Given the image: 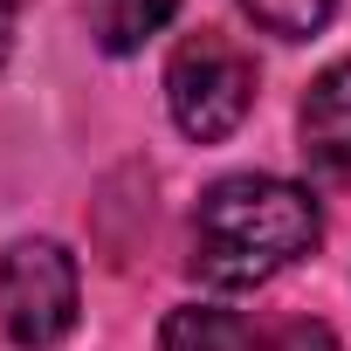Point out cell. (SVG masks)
I'll return each instance as SVG.
<instances>
[{
	"label": "cell",
	"instance_id": "6da1fadb",
	"mask_svg": "<svg viewBox=\"0 0 351 351\" xmlns=\"http://www.w3.org/2000/svg\"><path fill=\"white\" fill-rule=\"evenodd\" d=\"M324 234V214L303 186L269 172L214 180L193 207V276L214 289H262L289 262H303Z\"/></svg>",
	"mask_w": 351,
	"mask_h": 351
},
{
	"label": "cell",
	"instance_id": "7a4b0ae2",
	"mask_svg": "<svg viewBox=\"0 0 351 351\" xmlns=\"http://www.w3.org/2000/svg\"><path fill=\"white\" fill-rule=\"evenodd\" d=\"M165 104H172V124L193 145L234 138L241 117L255 110V56L221 28L186 35L172 49V62H165Z\"/></svg>",
	"mask_w": 351,
	"mask_h": 351
},
{
	"label": "cell",
	"instance_id": "3957f363",
	"mask_svg": "<svg viewBox=\"0 0 351 351\" xmlns=\"http://www.w3.org/2000/svg\"><path fill=\"white\" fill-rule=\"evenodd\" d=\"M0 330L21 351H49L76 330V255L62 241H14L0 255Z\"/></svg>",
	"mask_w": 351,
	"mask_h": 351
},
{
	"label": "cell",
	"instance_id": "277c9868",
	"mask_svg": "<svg viewBox=\"0 0 351 351\" xmlns=\"http://www.w3.org/2000/svg\"><path fill=\"white\" fill-rule=\"evenodd\" d=\"M303 158L324 180L351 186V62H330L303 97Z\"/></svg>",
	"mask_w": 351,
	"mask_h": 351
},
{
	"label": "cell",
	"instance_id": "5b68a950",
	"mask_svg": "<svg viewBox=\"0 0 351 351\" xmlns=\"http://www.w3.org/2000/svg\"><path fill=\"white\" fill-rule=\"evenodd\" d=\"M158 351H255V337H248V324H241L234 310H200V303H186V310L165 317Z\"/></svg>",
	"mask_w": 351,
	"mask_h": 351
},
{
	"label": "cell",
	"instance_id": "8992f818",
	"mask_svg": "<svg viewBox=\"0 0 351 351\" xmlns=\"http://www.w3.org/2000/svg\"><path fill=\"white\" fill-rule=\"evenodd\" d=\"M172 14H180V0H104L97 35H104V49H110V56H131V49H145Z\"/></svg>",
	"mask_w": 351,
	"mask_h": 351
},
{
	"label": "cell",
	"instance_id": "52a82bcc",
	"mask_svg": "<svg viewBox=\"0 0 351 351\" xmlns=\"http://www.w3.org/2000/svg\"><path fill=\"white\" fill-rule=\"evenodd\" d=\"M241 8L255 14V28H269L282 42H303V35H317L337 14V0H241Z\"/></svg>",
	"mask_w": 351,
	"mask_h": 351
},
{
	"label": "cell",
	"instance_id": "ba28073f",
	"mask_svg": "<svg viewBox=\"0 0 351 351\" xmlns=\"http://www.w3.org/2000/svg\"><path fill=\"white\" fill-rule=\"evenodd\" d=\"M282 351H330V330H317V324H296V330H282Z\"/></svg>",
	"mask_w": 351,
	"mask_h": 351
},
{
	"label": "cell",
	"instance_id": "9c48e42d",
	"mask_svg": "<svg viewBox=\"0 0 351 351\" xmlns=\"http://www.w3.org/2000/svg\"><path fill=\"white\" fill-rule=\"evenodd\" d=\"M28 0H0V69H8V49H14V21H21Z\"/></svg>",
	"mask_w": 351,
	"mask_h": 351
}]
</instances>
